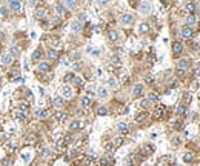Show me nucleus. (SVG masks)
I'll list each match as a JSON object with an SVG mask.
<instances>
[{
  "mask_svg": "<svg viewBox=\"0 0 200 166\" xmlns=\"http://www.w3.org/2000/svg\"><path fill=\"white\" fill-rule=\"evenodd\" d=\"M111 62H113V63H120V59H119V56H113V59H111Z\"/></svg>",
  "mask_w": 200,
  "mask_h": 166,
  "instance_id": "obj_48",
  "label": "nucleus"
},
{
  "mask_svg": "<svg viewBox=\"0 0 200 166\" xmlns=\"http://www.w3.org/2000/svg\"><path fill=\"white\" fill-rule=\"evenodd\" d=\"M153 152H154V146L149 145V143H146V145L142 148V154H143V155H151Z\"/></svg>",
  "mask_w": 200,
  "mask_h": 166,
  "instance_id": "obj_11",
  "label": "nucleus"
},
{
  "mask_svg": "<svg viewBox=\"0 0 200 166\" xmlns=\"http://www.w3.org/2000/svg\"><path fill=\"white\" fill-rule=\"evenodd\" d=\"M66 117H68V115H66L65 112H57V114H56V119L59 120V122H65Z\"/></svg>",
  "mask_w": 200,
  "mask_h": 166,
  "instance_id": "obj_33",
  "label": "nucleus"
},
{
  "mask_svg": "<svg viewBox=\"0 0 200 166\" xmlns=\"http://www.w3.org/2000/svg\"><path fill=\"white\" fill-rule=\"evenodd\" d=\"M45 14H46V11L43 9V8H39L37 12H35V19H43V17H45Z\"/></svg>",
  "mask_w": 200,
  "mask_h": 166,
  "instance_id": "obj_27",
  "label": "nucleus"
},
{
  "mask_svg": "<svg viewBox=\"0 0 200 166\" xmlns=\"http://www.w3.org/2000/svg\"><path fill=\"white\" fill-rule=\"evenodd\" d=\"M73 79H74V74H73V72H68V74L65 75L63 80H65V82H69V80H73Z\"/></svg>",
  "mask_w": 200,
  "mask_h": 166,
  "instance_id": "obj_44",
  "label": "nucleus"
},
{
  "mask_svg": "<svg viewBox=\"0 0 200 166\" xmlns=\"http://www.w3.org/2000/svg\"><path fill=\"white\" fill-rule=\"evenodd\" d=\"M17 109L22 111V112H25V111H28V103H25V102H22L17 105Z\"/></svg>",
  "mask_w": 200,
  "mask_h": 166,
  "instance_id": "obj_29",
  "label": "nucleus"
},
{
  "mask_svg": "<svg viewBox=\"0 0 200 166\" xmlns=\"http://www.w3.org/2000/svg\"><path fill=\"white\" fill-rule=\"evenodd\" d=\"M85 20H86V14H85V12H82V14L79 16V22L82 23V22H85Z\"/></svg>",
  "mask_w": 200,
  "mask_h": 166,
  "instance_id": "obj_46",
  "label": "nucleus"
},
{
  "mask_svg": "<svg viewBox=\"0 0 200 166\" xmlns=\"http://www.w3.org/2000/svg\"><path fill=\"white\" fill-rule=\"evenodd\" d=\"M48 57H49V59H57V52L54 51V49H48Z\"/></svg>",
  "mask_w": 200,
  "mask_h": 166,
  "instance_id": "obj_37",
  "label": "nucleus"
},
{
  "mask_svg": "<svg viewBox=\"0 0 200 166\" xmlns=\"http://www.w3.org/2000/svg\"><path fill=\"white\" fill-rule=\"evenodd\" d=\"M163 109H165V108H163L162 105H160L157 109H155V117H157V119H160V117L163 115Z\"/></svg>",
  "mask_w": 200,
  "mask_h": 166,
  "instance_id": "obj_35",
  "label": "nucleus"
},
{
  "mask_svg": "<svg viewBox=\"0 0 200 166\" xmlns=\"http://www.w3.org/2000/svg\"><path fill=\"white\" fill-rule=\"evenodd\" d=\"M132 20H134V17H132L131 14H123L122 17H120V22H122V25H131Z\"/></svg>",
  "mask_w": 200,
  "mask_h": 166,
  "instance_id": "obj_9",
  "label": "nucleus"
},
{
  "mask_svg": "<svg viewBox=\"0 0 200 166\" xmlns=\"http://www.w3.org/2000/svg\"><path fill=\"white\" fill-rule=\"evenodd\" d=\"M42 155H43V157H48V155H49V149H48V148H43Z\"/></svg>",
  "mask_w": 200,
  "mask_h": 166,
  "instance_id": "obj_47",
  "label": "nucleus"
},
{
  "mask_svg": "<svg viewBox=\"0 0 200 166\" xmlns=\"http://www.w3.org/2000/svg\"><path fill=\"white\" fill-rule=\"evenodd\" d=\"M49 112H48V109H37L35 111V117L37 119H46Z\"/></svg>",
  "mask_w": 200,
  "mask_h": 166,
  "instance_id": "obj_16",
  "label": "nucleus"
},
{
  "mask_svg": "<svg viewBox=\"0 0 200 166\" xmlns=\"http://www.w3.org/2000/svg\"><path fill=\"white\" fill-rule=\"evenodd\" d=\"M108 85H109L111 88H115V86H117V83H115V79H109V80H108Z\"/></svg>",
  "mask_w": 200,
  "mask_h": 166,
  "instance_id": "obj_45",
  "label": "nucleus"
},
{
  "mask_svg": "<svg viewBox=\"0 0 200 166\" xmlns=\"http://www.w3.org/2000/svg\"><path fill=\"white\" fill-rule=\"evenodd\" d=\"M159 166H168V163H166V161H163V160H162V161L159 163Z\"/></svg>",
  "mask_w": 200,
  "mask_h": 166,
  "instance_id": "obj_54",
  "label": "nucleus"
},
{
  "mask_svg": "<svg viewBox=\"0 0 200 166\" xmlns=\"http://www.w3.org/2000/svg\"><path fill=\"white\" fill-rule=\"evenodd\" d=\"M117 131H119L120 134H126V132H128V125H126L125 122H119V123H117Z\"/></svg>",
  "mask_w": 200,
  "mask_h": 166,
  "instance_id": "obj_15",
  "label": "nucleus"
},
{
  "mask_svg": "<svg viewBox=\"0 0 200 166\" xmlns=\"http://www.w3.org/2000/svg\"><path fill=\"white\" fill-rule=\"evenodd\" d=\"M40 54H42V51H40V49H35V51L33 52V60H39L40 59Z\"/></svg>",
  "mask_w": 200,
  "mask_h": 166,
  "instance_id": "obj_41",
  "label": "nucleus"
},
{
  "mask_svg": "<svg viewBox=\"0 0 200 166\" xmlns=\"http://www.w3.org/2000/svg\"><path fill=\"white\" fill-rule=\"evenodd\" d=\"M176 112H177V115H185L186 114V105H185V103H182V105L177 106Z\"/></svg>",
  "mask_w": 200,
  "mask_h": 166,
  "instance_id": "obj_21",
  "label": "nucleus"
},
{
  "mask_svg": "<svg viewBox=\"0 0 200 166\" xmlns=\"http://www.w3.org/2000/svg\"><path fill=\"white\" fill-rule=\"evenodd\" d=\"M195 8H197V6H195L194 2H188V3H186V11L191 12V14H193V12H195Z\"/></svg>",
  "mask_w": 200,
  "mask_h": 166,
  "instance_id": "obj_25",
  "label": "nucleus"
},
{
  "mask_svg": "<svg viewBox=\"0 0 200 166\" xmlns=\"http://www.w3.org/2000/svg\"><path fill=\"white\" fill-rule=\"evenodd\" d=\"M193 160H194L193 152H186V154L183 155V161H186V163H189V161H193Z\"/></svg>",
  "mask_w": 200,
  "mask_h": 166,
  "instance_id": "obj_28",
  "label": "nucleus"
},
{
  "mask_svg": "<svg viewBox=\"0 0 200 166\" xmlns=\"http://www.w3.org/2000/svg\"><path fill=\"white\" fill-rule=\"evenodd\" d=\"M37 69L40 72H48V71H49V63H48V62H40L37 65Z\"/></svg>",
  "mask_w": 200,
  "mask_h": 166,
  "instance_id": "obj_13",
  "label": "nucleus"
},
{
  "mask_svg": "<svg viewBox=\"0 0 200 166\" xmlns=\"http://www.w3.org/2000/svg\"><path fill=\"white\" fill-rule=\"evenodd\" d=\"M148 31H149V25H148V23H140V26H139V33L146 34Z\"/></svg>",
  "mask_w": 200,
  "mask_h": 166,
  "instance_id": "obj_26",
  "label": "nucleus"
},
{
  "mask_svg": "<svg viewBox=\"0 0 200 166\" xmlns=\"http://www.w3.org/2000/svg\"><path fill=\"white\" fill-rule=\"evenodd\" d=\"M195 74H200V62L195 65Z\"/></svg>",
  "mask_w": 200,
  "mask_h": 166,
  "instance_id": "obj_52",
  "label": "nucleus"
},
{
  "mask_svg": "<svg viewBox=\"0 0 200 166\" xmlns=\"http://www.w3.org/2000/svg\"><path fill=\"white\" fill-rule=\"evenodd\" d=\"M9 8H11V11L19 12V11L22 9V3H20V0H9Z\"/></svg>",
  "mask_w": 200,
  "mask_h": 166,
  "instance_id": "obj_4",
  "label": "nucleus"
},
{
  "mask_svg": "<svg viewBox=\"0 0 200 166\" xmlns=\"http://www.w3.org/2000/svg\"><path fill=\"white\" fill-rule=\"evenodd\" d=\"M99 165L100 166H111V165H114V159L111 155H108V154H105L103 157L100 159V161H99Z\"/></svg>",
  "mask_w": 200,
  "mask_h": 166,
  "instance_id": "obj_1",
  "label": "nucleus"
},
{
  "mask_svg": "<svg viewBox=\"0 0 200 166\" xmlns=\"http://www.w3.org/2000/svg\"><path fill=\"white\" fill-rule=\"evenodd\" d=\"M14 117L17 119V120H25V112H22V111H14Z\"/></svg>",
  "mask_w": 200,
  "mask_h": 166,
  "instance_id": "obj_31",
  "label": "nucleus"
},
{
  "mask_svg": "<svg viewBox=\"0 0 200 166\" xmlns=\"http://www.w3.org/2000/svg\"><path fill=\"white\" fill-rule=\"evenodd\" d=\"M195 22H197V20H195L194 16H188V17H186V25H194Z\"/></svg>",
  "mask_w": 200,
  "mask_h": 166,
  "instance_id": "obj_36",
  "label": "nucleus"
},
{
  "mask_svg": "<svg viewBox=\"0 0 200 166\" xmlns=\"http://www.w3.org/2000/svg\"><path fill=\"white\" fill-rule=\"evenodd\" d=\"M22 159H23L25 161H28V160H29V154H23V157H22Z\"/></svg>",
  "mask_w": 200,
  "mask_h": 166,
  "instance_id": "obj_53",
  "label": "nucleus"
},
{
  "mask_svg": "<svg viewBox=\"0 0 200 166\" xmlns=\"http://www.w3.org/2000/svg\"><path fill=\"white\" fill-rule=\"evenodd\" d=\"M159 100V96L155 92H149L148 94V102H157Z\"/></svg>",
  "mask_w": 200,
  "mask_h": 166,
  "instance_id": "obj_32",
  "label": "nucleus"
},
{
  "mask_svg": "<svg viewBox=\"0 0 200 166\" xmlns=\"http://www.w3.org/2000/svg\"><path fill=\"white\" fill-rule=\"evenodd\" d=\"M56 12H57L59 16H63V12H65L63 5H56Z\"/></svg>",
  "mask_w": 200,
  "mask_h": 166,
  "instance_id": "obj_38",
  "label": "nucleus"
},
{
  "mask_svg": "<svg viewBox=\"0 0 200 166\" xmlns=\"http://www.w3.org/2000/svg\"><path fill=\"white\" fill-rule=\"evenodd\" d=\"M199 12H200V11H199Z\"/></svg>",
  "mask_w": 200,
  "mask_h": 166,
  "instance_id": "obj_55",
  "label": "nucleus"
},
{
  "mask_svg": "<svg viewBox=\"0 0 200 166\" xmlns=\"http://www.w3.org/2000/svg\"><path fill=\"white\" fill-rule=\"evenodd\" d=\"M52 103H54V106H56V108H60V106H63V98H62L60 96H57V97H54Z\"/></svg>",
  "mask_w": 200,
  "mask_h": 166,
  "instance_id": "obj_24",
  "label": "nucleus"
},
{
  "mask_svg": "<svg viewBox=\"0 0 200 166\" xmlns=\"http://www.w3.org/2000/svg\"><path fill=\"white\" fill-rule=\"evenodd\" d=\"M97 96H99L100 98H105L106 96H108V88L100 86V88H99V91H97Z\"/></svg>",
  "mask_w": 200,
  "mask_h": 166,
  "instance_id": "obj_20",
  "label": "nucleus"
},
{
  "mask_svg": "<svg viewBox=\"0 0 200 166\" xmlns=\"http://www.w3.org/2000/svg\"><path fill=\"white\" fill-rule=\"evenodd\" d=\"M146 119H148V112H145V111H142V112H139L136 115V122H139V123L145 122Z\"/></svg>",
  "mask_w": 200,
  "mask_h": 166,
  "instance_id": "obj_19",
  "label": "nucleus"
},
{
  "mask_svg": "<svg viewBox=\"0 0 200 166\" xmlns=\"http://www.w3.org/2000/svg\"><path fill=\"white\" fill-rule=\"evenodd\" d=\"M92 160H94V155H86V157H85V166L91 165Z\"/></svg>",
  "mask_w": 200,
  "mask_h": 166,
  "instance_id": "obj_42",
  "label": "nucleus"
},
{
  "mask_svg": "<svg viewBox=\"0 0 200 166\" xmlns=\"http://www.w3.org/2000/svg\"><path fill=\"white\" fill-rule=\"evenodd\" d=\"M97 114H99V115H106V114H108V109H106L105 106H99V108H97Z\"/></svg>",
  "mask_w": 200,
  "mask_h": 166,
  "instance_id": "obj_34",
  "label": "nucleus"
},
{
  "mask_svg": "<svg viewBox=\"0 0 200 166\" xmlns=\"http://www.w3.org/2000/svg\"><path fill=\"white\" fill-rule=\"evenodd\" d=\"M114 148H115V146H114V143H113V142L105 143V149H106V151H114Z\"/></svg>",
  "mask_w": 200,
  "mask_h": 166,
  "instance_id": "obj_40",
  "label": "nucleus"
},
{
  "mask_svg": "<svg viewBox=\"0 0 200 166\" xmlns=\"http://www.w3.org/2000/svg\"><path fill=\"white\" fill-rule=\"evenodd\" d=\"M82 128H83V122H80V120H73L69 123V131H79Z\"/></svg>",
  "mask_w": 200,
  "mask_h": 166,
  "instance_id": "obj_3",
  "label": "nucleus"
},
{
  "mask_svg": "<svg viewBox=\"0 0 200 166\" xmlns=\"http://www.w3.org/2000/svg\"><path fill=\"white\" fill-rule=\"evenodd\" d=\"M63 5L68 8V9H74L77 6V0H63Z\"/></svg>",
  "mask_w": 200,
  "mask_h": 166,
  "instance_id": "obj_18",
  "label": "nucleus"
},
{
  "mask_svg": "<svg viewBox=\"0 0 200 166\" xmlns=\"http://www.w3.org/2000/svg\"><path fill=\"white\" fill-rule=\"evenodd\" d=\"M71 31H73V33H80V31H82V23H80L79 20H74L73 23H71Z\"/></svg>",
  "mask_w": 200,
  "mask_h": 166,
  "instance_id": "obj_14",
  "label": "nucleus"
},
{
  "mask_svg": "<svg viewBox=\"0 0 200 166\" xmlns=\"http://www.w3.org/2000/svg\"><path fill=\"white\" fill-rule=\"evenodd\" d=\"M142 92H143V85H134V88H132V96L134 97H139L142 96Z\"/></svg>",
  "mask_w": 200,
  "mask_h": 166,
  "instance_id": "obj_12",
  "label": "nucleus"
},
{
  "mask_svg": "<svg viewBox=\"0 0 200 166\" xmlns=\"http://www.w3.org/2000/svg\"><path fill=\"white\" fill-rule=\"evenodd\" d=\"M113 143H114V146H115V148L122 146L123 143H125V137H115L114 140H113Z\"/></svg>",
  "mask_w": 200,
  "mask_h": 166,
  "instance_id": "obj_23",
  "label": "nucleus"
},
{
  "mask_svg": "<svg viewBox=\"0 0 200 166\" xmlns=\"http://www.w3.org/2000/svg\"><path fill=\"white\" fill-rule=\"evenodd\" d=\"M97 2H99V5H108L109 0H97Z\"/></svg>",
  "mask_w": 200,
  "mask_h": 166,
  "instance_id": "obj_50",
  "label": "nucleus"
},
{
  "mask_svg": "<svg viewBox=\"0 0 200 166\" xmlns=\"http://www.w3.org/2000/svg\"><path fill=\"white\" fill-rule=\"evenodd\" d=\"M60 92H62V96H63L65 98H71V97H73V88L68 86V85H65V86L62 88Z\"/></svg>",
  "mask_w": 200,
  "mask_h": 166,
  "instance_id": "obj_7",
  "label": "nucleus"
},
{
  "mask_svg": "<svg viewBox=\"0 0 200 166\" xmlns=\"http://www.w3.org/2000/svg\"><path fill=\"white\" fill-rule=\"evenodd\" d=\"M182 51H183V43H180V42L172 43V52H174V56H179Z\"/></svg>",
  "mask_w": 200,
  "mask_h": 166,
  "instance_id": "obj_8",
  "label": "nucleus"
},
{
  "mask_svg": "<svg viewBox=\"0 0 200 166\" xmlns=\"http://www.w3.org/2000/svg\"><path fill=\"white\" fill-rule=\"evenodd\" d=\"M80 105H82L83 108H88V106L91 105V98L86 97V96H83L82 98H80Z\"/></svg>",
  "mask_w": 200,
  "mask_h": 166,
  "instance_id": "obj_22",
  "label": "nucleus"
},
{
  "mask_svg": "<svg viewBox=\"0 0 200 166\" xmlns=\"http://www.w3.org/2000/svg\"><path fill=\"white\" fill-rule=\"evenodd\" d=\"M151 11V3L149 2H142L139 6V12L140 14H149Z\"/></svg>",
  "mask_w": 200,
  "mask_h": 166,
  "instance_id": "obj_2",
  "label": "nucleus"
},
{
  "mask_svg": "<svg viewBox=\"0 0 200 166\" xmlns=\"http://www.w3.org/2000/svg\"><path fill=\"white\" fill-rule=\"evenodd\" d=\"M65 146H66V145H65V142H63V140L56 142V149H57V151H63V149H65Z\"/></svg>",
  "mask_w": 200,
  "mask_h": 166,
  "instance_id": "obj_30",
  "label": "nucleus"
},
{
  "mask_svg": "<svg viewBox=\"0 0 200 166\" xmlns=\"http://www.w3.org/2000/svg\"><path fill=\"white\" fill-rule=\"evenodd\" d=\"M73 80H74V85H75V86H82V85H83V80L80 79V77H74Z\"/></svg>",
  "mask_w": 200,
  "mask_h": 166,
  "instance_id": "obj_43",
  "label": "nucleus"
},
{
  "mask_svg": "<svg viewBox=\"0 0 200 166\" xmlns=\"http://www.w3.org/2000/svg\"><path fill=\"white\" fill-rule=\"evenodd\" d=\"M188 66H189V60H186V59H180L179 62H177V68H179L180 71L188 69Z\"/></svg>",
  "mask_w": 200,
  "mask_h": 166,
  "instance_id": "obj_10",
  "label": "nucleus"
},
{
  "mask_svg": "<svg viewBox=\"0 0 200 166\" xmlns=\"http://www.w3.org/2000/svg\"><path fill=\"white\" fill-rule=\"evenodd\" d=\"M119 39V33L115 29H111V31H108V40L109 42H115V40Z\"/></svg>",
  "mask_w": 200,
  "mask_h": 166,
  "instance_id": "obj_17",
  "label": "nucleus"
},
{
  "mask_svg": "<svg viewBox=\"0 0 200 166\" xmlns=\"http://www.w3.org/2000/svg\"><path fill=\"white\" fill-rule=\"evenodd\" d=\"M145 82H146V83H153V77H151V75H148V77H145Z\"/></svg>",
  "mask_w": 200,
  "mask_h": 166,
  "instance_id": "obj_51",
  "label": "nucleus"
},
{
  "mask_svg": "<svg viewBox=\"0 0 200 166\" xmlns=\"http://www.w3.org/2000/svg\"><path fill=\"white\" fill-rule=\"evenodd\" d=\"M142 108H143V109L149 108V102H148V100H143V102H142Z\"/></svg>",
  "mask_w": 200,
  "mask_h": 166,
  "instance_id": "obj_49",
  "label": "nucleus"
},
{
  "mask_svg": "<svg viewBox=\"0 0 200 166\" xmlns=\"http://www.w3.org/2000/svg\"><path fill=\"white\" fill-rule=\"evenodd\" d=\"M12 60H14V57H12L11 54L8 52V54H5V56L2 57L0 63H2V66H8V65H11V63H12Z\"/></svg>",
  "mask_w": 200,
  "mask_h": 166,
  "instance_id": "obj_5",
  "label": "nucleus"
},
{
  "mask_svg": "<svg viewBox=\"0 0 200 166\" xmlns=\"http://www.w3.org/2000/svg\"><path fill=\"white\" fill-rule=\"evenodd\" d=\"M180 35H182V39H191L193 37V29L189 26H185V28H182Z\"/></svg>",
  "mask_w": 200,
  "mask_h": 166,
  "instance_id": "obj_6",
  "label": "nucleus"
},
{
  "mask_svg": "<svg viewBox=\"0 0 200 166\" xmlns=\"http://www.w3.org/2000/svg\"><path fill=\"white\" fill-rule=\"evenodd\" d=\"M171 143H172V146H179L180 145V137H177V136L172 137L171 138Z\"/></svg>",
  "mask_w": 200,
  "mask_h": 166,
  "instance_id": "obj_39",
  "label": "nucleus"
}]
</instances>
